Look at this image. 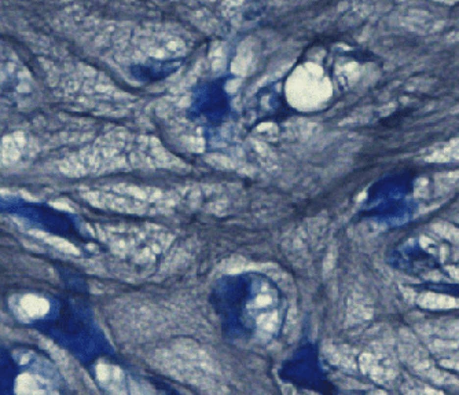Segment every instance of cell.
<instances>
[{
	"label": "cell",
	"instance_id": "obj_1",
	"mask_svg": "<svg viewBox=\"0 0 459 395\" xmlns=\"http://www.w3.org/2000/svg\"><path fill=\"white\" fill-rule=\"evenodd\" d=\"M24 307H25V310L28 311L30 316L42 314L43 311L46 310V302L35 296H29L28 299L24 300Z\"/></svg>",
	"mask_w": 459,
	"mask_h": 395
}]
</instances>
